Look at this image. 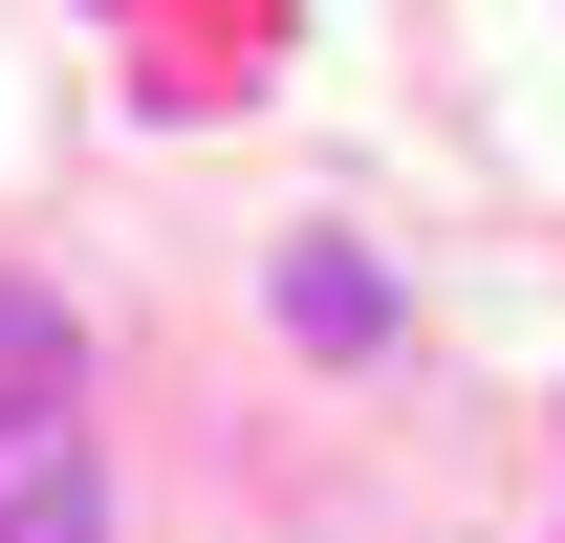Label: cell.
Segmentation results:
<instances>
[{
    "label": "cell",
    "mask_w": 565,
    "mask_h": 543,
    "mask_svg": "<svg viewBox=\"0 0 565 543\" xmlns=\"http://www.w3.org/2000/svg\"><path fill=\"white\" fill-rule=\"evenodd\" d=\"M0 543H109V435L66 413V370H0Z\"/></svg>",
    "instance_id": "1"
},
{
    "label": "cell",
    "mask_w": 565,
    "mask_h": 543,
    "mask_svg": "<svg viewBox=\"0 0 565 543\" xmlns=\"http://www.w3.org/2000/svg\"><path fill=\"white\" fill-rule=\"evenodd\" d=\"M282 348H392V283H370V239H282Z\"/></svg>",
    "instance_id": "2"
}]
</instances>
